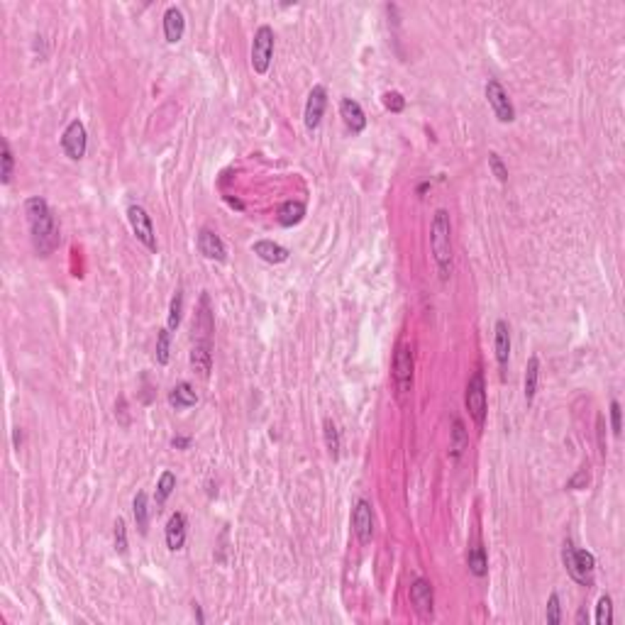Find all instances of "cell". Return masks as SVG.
I'll return each instance as SVG.
<instances>
[{
	"label": "cell",
	"instance_id": "obj_1",
	"mask_svg": "<svg viewBox=\"0 0 625 625\" xmlns=\"http://www.w3.org/2000/svg\"><path fill=\"white\" fill-rule=\"evenodd\" d=\"M25 215H27L34 252L39 257H49L51 252L59 247V225H56L49 203L45 198H39V195H32L25 203Z\"/></svg>",
	"mask_w": 625,
	"mask_h": 625
},
{
	"label": "cell",
	"instance_id": "obj_2",
	"mask_svg": "<svg viewBox=\"0 0 625 625\" xmlns=\"http://www.w3.org/2000/svg\"><path fill=\"white\" fill-rule=\"evenodd\" d=\"M430 247H432V257L440 269V279L447 281V276L452 273V223H450V212L442 208L432 215Z\"/></svg>",
	"mask_w": 625,
	"mask_h": 625
},
{
	"label": "cell",
	"instance_id": "obj_3",
	"mask_svg": "<svg viewBox=\"0 0 625 625\" xmlns=\"http://www.w3.org/2000/svg\"><path fill=\"white\" fill-rule=\"evenodd\" d=\"M562 562L567 567V574L581 586L593 584V572H596V557L589 550H576L572 540L564 542L562 547Z\"/></svg>",
	"mask_w": 625,
	"mask_h": 625
},
{
	"label": "cell",
	"instance_id": "obj_4",
	"mask_svg": "<svg viewBox=\"0 0 625 625\" xmlns=\"http://www.w3.org/2000/svg\"><path fill=\"white\" fill-rule=\"evenodd\" d=\"M252 69L254 73L264 76L269 73V66H271V59H273V29L269 25H262V27L254 32V39H252Z\"/></svg>",
	"mask_w": 625,
	"mask_h": 625
},
{
	"label": "cell",
	"instance_id": "obj_5",
	"mask_svg": "<svg viewBox=\"0 0 625 625\" xmlns=\"http://www.w3.org/2000/svg\"><path fill=\"white\" fill-rule=\"evenodd\" d=\"M464 403H467V410L471 415V420L476 423V428H484L486 423V381L481 371H474L471 379L467 384V396H464Z\"/></svg>",
	"mask_w": 625,
	"mask_h": 625
},
{
	"label": "cell",
	"instance_id": "obj_6",
	"mask_svg": "<svg viewBox=\"0 0 625 625\" xmlns=\"http://www.w3.org/2000/svg\"><path fill=\"white\" fill-rule=\"evenodd\" d=\"M486 101L491 106L493 115L498 117V123H513L515 120V108L498 78H489L486 81Z\"/></svg>",
	"mask_w": 625,
	"mask_h": 625
},
{
	"label": "cell",
	"instance_id": "obj_7",
	"mask_svg": "<svg viewBox=\"0 0 625 625\" xmlns=\"http://www.w3.org/2000/svg\"><path fill=\"white\" fill-rule=\"evenodd\" d=\"M62 149L71 162H81L88 149V134H86V125L81 120H71L66 125L62 134Z\"/></svg>",
	"mask_w": 625,
	"mask_h": 625
},
{
	"label": "cell",
	"instance_id": "obj_8",
	"mask_svg": "<svg viewBox=\"0 0 625 625\" xmlns=\"http://www.w3.org/2000/svg\"><path fill=\"white\" fill-rule=\"evenodd\" d=\"M127 220H130V228H132L134 237H137L149 252H156V234H154V225H151L149 212H147L142 206H137V203H132V206L127 208Z\"/></svg>",
	"mask_w": 625,
	"mask_h": 625
},
{
	"label": "cell",
	"instance_id": "obj_9",
	"mask_svg": "<svg viewBox=\"0 0 625 625\" xmlns=\"http://www.w3.org/2000/svg\"><path fill=\"white\" fill-rule=\"evenodd\" d=\"M393 384H396L398 396H406L413 386V352L408 345H401L393 357Z\"/></svg>",
	"mask_w": 625,
	"mask_h": 625
},
{
	"label": "cell",
	"instance_id": "obj_10",
	"mask_svg": "<svg viewBox=\"0 0 625 625\" xmlns=\"http://www.w3.org/2000/svg\"><path fill=\"white\" fill-rule=\"evenodd\" d=\"M352 528H354V532H357L362 545L371 542V537H374V511H371V503H369L367 498H359V501L354 503V511H352Z\"/></svg>",
	"mask_w": 625,
	"mask_h": 625
},
{
	"label": "cell",
	"instance_id": "obj_11",
	"mask_svg": "<svg viewBox=\"0 0 625 625\" xmlns=\"http://www.w3.org/2000/svg\"><path fill=\"white\" fill-rule=\"evenodd\" d=\"M325 108H328V90H325V86H312V90L308 93L306 110H303V120H306V127L310 132L320 127Z\"/></svg>",
	"mask_w": 625,
	"mask_h": 625
},
{
	"label": "cell",
	"instance_id": "obj_12",
	"mask_svg": "<svg viewBox=\"0 0 625 625\" xmlns=\"http://www.w3.org/2000/svg\"><path fill=\"white\" fill-rule=\"evenodd\" d=\"M212 310H210V298L208 293L201 296V303H198V312L193 318V340L195 342H203V345H210V337H212Z\"/></svg>",
	"mask_w": 625,
	"mask_h": 625
},
{
	"label": "cell",
	"instance_id": "obj_13",
	"mask_svg": "<svg viewBox=\"0 0 625 625\" xmlns=\"http://www.w3.org/2000/svg\"><path fill=\"white\" fill-rule=\"evenodd\" d=\"M198 252L210 262H228V247H225L223 237L208 228L198 232Z\"/></svg>",
	"mask_w": 625,
	"mask_h": 625
},
{
	"label": "cell",
	"instance_id": "obj_14",
	"mask_svg": "<svg viewBox=\"0 0 625 625\" xmlns=\"http://www.w3.org/2000/svg\"><path fill=\"white\" fill-rule=\"evenodd\" d=\"M340 115L345 120L347 130L352 134H359L367 130V115H364V108L359 106L354 98H342L340 101Z\"/></svg>",
	"mask_w": 625,
	"mask_h": 625
},
{
	"label": "cell",
	"instance_id": "obj_15",
	"mask_svg": "<svg viewBox=\"0 0 625 625\" xmlns=\"http://www.w3.org/2000/svg\"><path fill=\"white\" fill-rule=\"evenodd\" d=\"M493 347H496V362L501 367V376H506L508 357H511V328L506 320H496L493 328Z\"/></svg>",
	"mask_w": 625,
	"mask_h": 625
},
{
	"label": "cell",
	"instance_id": "obj_16",
	"mask_svg": "<svg viewBox=\"0 0 625 625\" xmlns=\"http://www.w3.org/2000/svg\"><path fill=\"white\" fill-rule=\"evenodd\" d=\"M186 34V17L181 12V8L171 5L164 12V37L169 45H179Z\"/></svg>",
	"mask_w": 625,
	"mask_h": 625
},
{
	"label": "cell",
	"instance_id": "obj_17",
	"mask_svg": "<svg viewBox=\"0 0 625 625\" xmlns=\"http://www.w3.org/2000/svg\"><path fill=\"white\" fill-rule=\"evenodd\" d=\"M410 601H413L415 611L420 615H430L432 613V603H435V596H432V584L428 579H415L410 584Z\"/></svg>",
	"mask_w": 625,
	"mask_h": 625
},
{
	"label": "cell",
	"instance_id": "obj_18",
	"mask_svg": "<svg viewBox=\"0 0 625 625\" xmlns=\"http://www.w3.org/2000/svg\"><path fill=\"white\" fill-rule=\"evenodd\" d=\"M252 252L257 254L262 262H267V264H284V262H289V249L286 247H281L279 242H273V240H259V242H254L252 245Z\"/></svg>",
	"mask_w": 625,
	"mask_h": 625
},
{
	"label": "cell",
	"instance_id": "obj_19",
	"mask_svg": "<svg viewBox=\"0 0 625 625\" xmlns=\"http://www.w3.org/2000/svg\"><path fill=\"white\" fill-rule=\"evenodd\" d=\"M167 547L171 552H179L186 545V515L184 513H173L167 523Z\"/></svg>",
	"mask_w": 625,
	"mask_h": 625
},
{
	"label": "cell",
	"instance_id": "obj_20",
	"mask_svg": "<svg viewBox=\"0 0 625 625\" xmlns=\"http://www.w3.org/2000/svg\"><path fill=\"white\" fill-rule=\"evenodd\" d=\"M191 369L193 374H198L201 379H208L212 369V347L203 345V342H195L193 350H191Z\"/></svg>",
	"mask_w": 625,
	"mask_h": 625
},
{
	"label": "cell",
	"instance_id": "obj_21",
	"mask_svg": "<svg viewBox=\"0 0 625 625\" xmlns=\"http://www.w3.org/2000/svg\"><path fill=\"white\" fill-rule=\"evenodd\" d=\"M198 403V393L193 391V386L188 381H181L169 391V406L176 408V410H186V408L195 406Z\"/></svg>",
	"mask_w": 625,
	"mask_h": 625
},
{
	"label": "cell",
	"instance_id": "obj_22",
	"mask_svg": "<svg viewBox=\"0 0 625 625\" xmlns=\"http://www.w3.org/2000/svg\"><path fill=\"white\" fill-rule=\"evenodd\" d=\"M303 218H306V203L303 201H286L284 206L279 208V215H276L281 228H293V225H298Z\"/></svg>",
	"mask_w": 625,
	"mask_h": 625
},
{
	"label": "cell",
	"instance_id": "obj_23",
	"mask_svg": "<svg viewBox=\"0 0 625 625\" xmlns=\"http://www.w3.org/2000/svg\"><path fill=\"white\" fill-rule=\"evenodd\" d=\"M537 381H540V359L532 354L528 359V367H525V401H528V406L537 393Z\"/></svg>",
	"mask_w": 625,
	"mask_h": 625
},
{
	"label": "cell",
	"instance_id": "obj_24",
	"mask_svg": "<svg viewBox=\"0 0 625 625\" xmlns=\"http://www.w3.org/2000/svg\"><path fill=\"white\" fill-rule=\"evenodd\" d=\"M132 513H134V523H137L140 532H142V535H147V530H149V501H147V493L145 491H140L137 496H134Z\"/></svg>",
	"mask_w": 625,
	"mask_h": 625
},
{
	"label": "cell",
	"instance_id": "obj_25",
	"mask_svg": "<svg viewBox=\"0 0 625 625\" xmlns=\"http://www.w3.org/2000/svg\"><path fill=\"white\" fill-rule=\"evenodd\" d=\"M467 564H469V572L474 576H486L489 574V559H486V550L481 545H474L469 550L467 554Z\"/></svg>",
	"mask_w": 625,
	"mask_h": 625
},
{
	"label": "cell",
	"instance_id": "obj_26",
	"mask_svg": "<svg viewBox=\"0 0 625 625\" xmlns=\"http://www.w3.org/2000/svg\"><path fill=\"white\" fill-rule=\"evenodd\" d=\"M156 364H162V367H167L169 364V357H171V330H159L156 332Z\"/></svg>",
	"mask_w": 625,
	"mask_h": 625
},
{
	"label": "cell",
	"instance_id": "obj_27",
	"mask_svg": "<svg viewBox=\"0 0 625 625\" xmlns=\"http://www.w3.org/2000/svg\"><path fill=\"white\" fill-rule=\"evenodd\" d=\"M173 489H176V476H173V471H162V476H159V481H156V506H164L167 503V498L173 493Z\"/></svg>",
	"mask_w": 625,
	"mask_h": 625
},
{
	"label": "cell",
	"instance_id": "obj_28",
	"mask_svg": "<svg viewBox=\"0 0 625 625\" xmlns=\"http://www.w3.org/2000/svg\"><path fill=\"white\" fill-rule=\"evenodd\" d=\"M323 435H325V447H328L330 457L337 459L340 457V430H337V425L330 418L323 423Z\"/></svg>",
	"mask_w": 625,
	"mask_h": 625
},
{
	"label": "cell",
	"instance_id": "obj_29",
	"mask_svg": "<svg viewBox=\"0 0 625 625\" xmlns=\"http://www.w3.org/2000/svg\"><path fill=\"white\" fill-rule=\"evenodd\" d=\"M181 312H184V291H176L171 298V306H169V320H167V328L171 330H179L181 325Z\"/></svg>",
	"mask_w": 625,
	"mask_h": 625
},
{
	"label": "cell",
	"instance_id": "obj_30",
	"mask_svg": "<svg viewBox=\"0 0 625 625\" xmlns=\"http://www.w3.org/2000/svg\"><path fill=\"white\" fill-rule=\"evenodd\" d=\"M3 171H0V181H3V186H8L12 181V169H15V156H12V149H10V142L3 140Z\"/></svg>",
	"mask_w": 625,
	"mask_h": 625
},
{
	"label": "cell",
	"instance_id": "obj_31",
	"mask_svg": "<svg viewBox=\"0 0 625 625\" xmlns=\"http://www.w3.org/2000/svg\"><path fill=\"white\" fill-rule=\"evenodd\" d=\"M596 623L598 625H611V623H613V598H611L609 593H603V596L598 598Z\"/></svg>",
	"mask_w": 625,
	"mask_h": 625
},
{
	"label": "cell",
	"instance_id": "obj_32",
	"mask_svg": "<svg viewBox=\"0 0 625 625\" xmlns=\"http://www.w3.org/2000/svg\"><path fill=\"white\" fill-rule=\"evenodd\" d=\"M467 445H469V435H467V430H464V423L462 420H454V430H452V454L454 457H459V454L467 450Z\"/></svg>",
	"mask_w": 625,
	"mask_h": 625
},
{
	"label": "cell",
	"instance_id": "obj_33",
	"mask_svg": "<svg viewBox=\"0 0 625 625\" xmlns=\"http://www.w3.org/2000/svg\"><path fill=\"white\" fill-rule=\"evenodd\" d=\"M547 623L550 625L562 623V606H559V593L557 591L550 593V601H547Z\"/></svg>",
	"mask_w": 625,
	"mask_h": 625
},
{
	"label": "cell",
	"instance_id": "obj_34",
	"mask_svg": "<svg viewBox=\"0 0 625 625\" xmlns=\"http://www.w3.org/2000/svg\"><path fill=\"white\" fill-rule=\"evenodd\" d=\"M115 552L127 554V525L123 518L115 520Z\"/></svg>",
	"mask_w": 625,
	"mask_h": 625
},
{
	"label": "cell",
	"instance_id": "obj_35",
	"mask_svg": "<svg viewBox=\"0 0 625 625\" xmlns=\"http://www.w3.org/2000/svg\"><path fill=\"white\" fill-rule=\"evenodd\" d=\"M381 101H384V108L389 112H403V108H406V98L398 90H386Z\"/></svg>",
	"mask_w": 625,
	"mask_h": 625
},
{
	"label": "cell",
	"instance_id": "obj_36",
	"mask_svg": "<svg viewBox=\"0 0 625 625\" xmlns=\"http://www.w3.org/2000/svg\"><path fill=\"white\" fill-rule=\"evenodd\" d=\"M489 169L493 171V176H496L498 184H508V169H506V164H503V159L496 154V151L489 154Z\"/></svg>",
	"mask_w": 625,
	"mask_h": 625
},
{
	"label": "cell",
	"instance_id": "obj_37",
	"mask_svg": "<svg viewBox=\"0 0 625 625\" xmlns=\"http://www.w3.org/2000/svg\"><path fill=\"white\" fill-rule=\"evenodd\" d=\"M586 486H589V471H586V469H579V471L567 481V489H572V491H579V489H586Z\"/></svg>",
	"mask_w": 625,
	"mask_h": 625
},
{
	"label": "cell",
	"instance_id": "obj_38",
	"mask_svg": "<svg viewBox=\"0 0 625 625\" xmlns=\"http://www.w3.org/2000/svg\"><path fill=\"white\" fill-rule=\"evenodd\" d=\"M620 403L618 401H611V430H613V435L620 437Z\"/></svg>",
	"mask_w": 625,
	"mask_h": 625
},
{
	"label": "cell",
	"instance_id": "obj_39",
	"mask_svg": "<svg viewBox=\"0 0 625 625\" xmlns=\"http://www.w3.org/2000/svg\"><path fill=\"white\" fill-rule=\"evenodd\" d=\"M171 447H173V450H188V447H191V437H184V435L171 437Z\"/></svg>",
	"mask_w": 625,
	"mask_h": 625
},
{
	"label": "cell",
	"instance_id": "obj_40",
	"mask_svg": "<svg viewBox=\"0 0 625 625\" xmlns=\"http://www.w3.org/2000/svg\"><path fill=\"white\" fill-rule=\"evenodd\" d=\"M598 445H601V454H606V440H603V415H598Z\"/></svg>",
	"mask_w": 625,
	"mask_h": 625
},
{
	"label": "cell",
	"instance_id": "obj_41",
	"mask_svg": "<svg viewBox=\"0 0 625 625\" xmlns=\"http://www.w3.org/2000/svg\"><path fill=\"white\" fill-rule=\"evenodd\" d=\"M193 615H195V620H198V623H206V615H203V611H201V606H198V603H193Z\"/></svg>",
	"mask_w": 625,
	"mask_h": 625
},
{
	"label": "cell",
	"instance_id": "obj_42",
	"mask_svg": "<svg viewBox=\"0 0 625 625\" xmlns=\"http://www.w3.org/2000/svg\"><path fill=\"white\" fill-rule=\"evenodd\" d=\"M20 442H23V432H20V428H15V447H20Z\"/></svg>",
	"mask_w": 625,
	"mask_h": 625
},
{
	"label": "cell",
	"instance_id": "obj_43",
	"mask_svg": "<svg viewBox=\"0 0 625 625\" xmlns=\"http://www.w3.org/2000/svg\"><path fill=\"white\" fill-rule=\"evenodd\" d=\"M584 620H586V611H584V609H581V611H579V615H576V623H579V625H581V623H584Z\"/></svg>",
	"mask_w": 625,
	"mask_h": 625
},
{
	"label": "cell",
	"instance_id": "obj_44",
	"mask_svg": "<svg viewBox=\"0 0 625 625\" xmlns=\"http://www.w3.org/2000/svg\"><path fill=\"white\" fill-rule=\"evenodd\" d=\"M428 188H430V184H420V186H418V193H425Z\"/></svg>",
	"mask_w": 625,
	"mask_h": 625
}]
</instances>
